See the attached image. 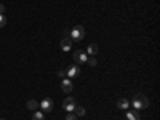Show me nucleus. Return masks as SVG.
Wrapping results in <instances>:
<instances>
[{
	"instance_id": "obj_9",
	"label": "nucleus",
	"mask_w": 160,
	"mask_h": 120,
	"mask_svg": "<svg viewBox=\"0 0 160 120\" xmlns=\"http://www.w3.org/2000/svg\"><path fill=\"white\" fill-rule=\"evenodd\" d=\"M117 108H118V109H122V111H128L130 102H128L127 99H123V98H120V99L117 101Z\"/></svg>"
},
{
	"instance_id": "obj_12",
	"label": "nucleus",
	"mask_w": 160,
	"mask_h": 120,
	"mask_svg": "<svg viewBox=\"0 0 160 120\" xmlns=\"http://www.w3.org/2000/svg\"><path fill=\"white\" fill-rule=\"evenodd\" d=\"M28 109L32 111V112L37 111V109H38V102H37L35 99H29V101H28Z\"/></svg>"
},
{
	"instance_id": "obj_10",
	"label": "nucleus",
	"mask_w": 160,
	"mask_h": 120,
	"mask_svg": "<svg viewBox=\"0 0 160 120\" xmlns=\"http://www.w3.org/2000/svg\"><path fill=\"white\" fill-rule=\"evenodd\" d=\"M125 117L127 120H141L136 111H125Z\"/></svg>"
},
{
	"instance_id": "obj_4",
	"label": "nucleus",
	"mask_w": 160,
	"mask_h": 120,
	"mask_svg": "<svg viewBox=\"0 0 160 120\" xmlns=\"http://www.w3.org/2000/svg\"><path fill=\"white\" fill-rule=\"evenodd\" d=\"M75 99L72 98V96H68L64 99V102H62V109L66 111V112H74V109H75Z\"/></svg>"
},
{
	"instance_id": "obj_6",
	"label": "nucleus",
	"mask_w": 160,
	"mask_h": 120,
	"mask_svg": "<svg viewBox=\"0 0 160 120\" xmlns=\"http://www.w3.org/2000/svg\"><path fill=\"white\" fill-rule=\"evenodd\" d=\"M61 90L64 93H71L74 90V83H72V80L71 78H62L61 80Z\"/></svg>"
},
{
	"instance_id": "obj_3",
	"label": "nucleus",
	"mask_w": 160,
	"mask_h": 120,
	"mask_svg": "<svg viewBox=\"0 0 160 120\" xmlns=\"http://www.w3.org/2000/svg\"><path fill=\"white\" fill-rule=\"evenodd\" d=\"M53 99H50V98H45V99H42V102L38 104V108H40V111H42L43 114L45 112H51L53 111Z\"/></svg>"
},
{
	"instance_id": "obj_14",
	"label": "nucleus",
	"mask_w": 160,
	"mask_h": 120,
	"mask_svg": "<svg viewBox=\"0 0 160 120\" xmlns=\"http://www.w3.org/2000/svg\"><path fill=\"white\" fill-rule=\"evenodd\" d=\"M74 114L77 117H83L85 115V109L82 108V106H75V109H74Z\"/></svg>"
},
{
	"instance_id": "obj_20",
	"label": "nucleus",
	"mask_w": 160,
	"mask_h": 120,
	"mask_svg": "<svg viewBox=\"0 0 160 120\" xmlns=\"http://www.w3.org/2000/svg\"><path fill=\"white\" fill-rule=\"evenodd\" d=\"M0 120H5V118H0Z\"/></svg>"
},
{
	"instance_id": "obj_17",
	"label": "nucleus",
	"mask_w": 160,
	"mask_h": 120,
	"mask_svg": "<svg viewBox=\"0 0 160 120\" xmlns=\"http://www.w3.org/2000/svg\"><path fill=\"white\" fill-rule=\"evenodd\" d=\"M66 120H77V115L74 112H69L68 115H66Z\"/></svg>"
},
{
	"instance_id": "obj_13",
	"label": "nucleus",
	"mask_w": 160,
	"mask_h": 120,
	"mask_svg": "<svg viewBox=\"0 0 160 120\" xmlns=\"http://www.w3.org/2000/svg\"><path fill=\"white\" fill-rule=\"evenodd\" d=\"M32 120H45V114H43L42 111H34Z\"/></svg>"
},
{
	"instance_id": "obj_2",
	"label": "nucleus",
	"mask_w": 160,
	"mask_h": 120,
	"mask_svg": "<svg viewBox=\"0 0 160 120\" xmlns=\"http://www.w3.org/2000/svg\"><path fill=\"white\" fill-rule=\"evenodd\" d=\"M85 35H87V31H85L83 26H80V24L74 26L71 29V40L72 42H80V40L85 38Z\"/></svg>"
},
{
	"instance_id": "obj_11",
	"label": "nucleus",
	"mask_w": 160,
	"mask_h": 120,
	"mask_svg": "<svg viewBox=\"0 0 160 120\" xmlns=\"http://www.w3.org/2000/svg\"><path fill=\"white\" fill-rule=\"evenodd\" d=\"M98 45L96 43H91V45H88V48H87V55H90V56H95L96 53H98Z\"/></svg>"
},
{
	"instance_id": "obj_15",
	"label": "nucleus",
	"mask_w": 160,
	"mask_h": 120,
	"mask_svg": "<svg viewBox=\"0 0 160 120\" xmlns=\"http://www.w3.org/2000/svg\"><path fill=\"white\" fill-rule=\"evenodd\" d=\"M87 62L91 66V68H95V66L98 64V61H96V58H95V56H90V58L87 59Z\"/></svg>"
},
{
	"instance_id": "obj_18",
	"label": "nucleus",
	"mask_w": 160,
	"mask_h": 120,
	"mask_svg": "<svg viewBox=\"0 0 160 120\" xmlns=\"http://www.w3.org/2000/svg\"><path fill=\"white\" fill-rule=\"evenodd\" d=\"M58 77H59V78H66V71H64V69L58 71Z\"/></svg>"
},
{
	"instance_id": "obj_8",
	"label": "nucleus",
	"mask_w": 160,
	"mask_h": 120,
	"mask_svg": "<svg viewBox=\"0 0 160 120\" xmlns=\"http://www.w3.org/2000/svg\"><path fill=\"white\" fill-rule=\"evenodd\" d=\"M80 74V68H78V64H72L71 68L66 71V75H68L69 78H74V77H77Z\"/></svg>"
},
{
	"instance_id": "obj_19",
	"label": "nucleus",
	"mask_w": 160,
	"mask_h": 120,
	"mask_svg": "<svg viewBox=\"0 0 160 120\" xmlns=\"http://www.w3.org/2000/svg\"><path fill=\"white\" fill-rule=\"evenodd\" d=\"M0 15H5V7H3V3H0Z\"/></svg>"
},
{
	"instance_id": "obj_1",
	"label": "nucleus",
	"mask_w": 160,
	"mask_h": 120,
	"mask_svg": "<svg viewBox=\"0 0 160 120\" xmlns=\"http://www.w3.org/2000/svg\"><path fill=\"white\" fill-rule=\"evenodd\" d=\"M131 106L135 108V111H142V109H148L149 108V99L146 98L144 95H135L131 99Z\"/></svg>"
},
{
	"instance_id": "obj_5",
	"label": "nucleus",
	"mask_w": 160,
	"mask_h": 120,
	"mask_svg": "<svg viewBox=\"0 0 160 120\" xmlns=\"http://www.w3.org/2000/svg\"><path fill=\"white\" fill-rule=\"evenodd\" d=\"M87 59H88V56H87L85 51H82V50L74 51V61H75V64H83V62H87Z\"/></svg>"
},
{
	"instance_id": "obj_7",
	"label": "nucleus",
	"mask_w": 160,
	"mask_h": 120,
	"mask_svg": "<svg viewBox=\"0 0 160 120\" xmlns=\"http://www.w3.org/2000/svg\"><path fill=\"white\" fill-rule=\"evenodd\" d=\"M59 47H61V50L62 51H69L71 48H72V40H71V37H62L61 38V42H59Z\"/></svg>"
},
{
	"instance_id": "obj_16",
	"label": "nucleus",
	"mask_w": 160,
	"mask_h": 120,
	"mask_svg": "<svg viewBox=\"0 0 160 120\" xmlns=\"http://www.w3.org/2000/svg\"><path fill=\"white\" fill-rule=\"evenodd\" d=\"M5 24H7V16L5 15H0V29L5 28Z\"/></svg>"
}]
</instances>
